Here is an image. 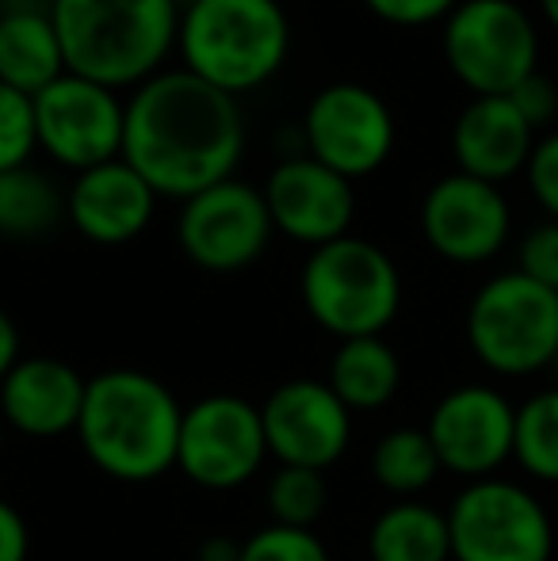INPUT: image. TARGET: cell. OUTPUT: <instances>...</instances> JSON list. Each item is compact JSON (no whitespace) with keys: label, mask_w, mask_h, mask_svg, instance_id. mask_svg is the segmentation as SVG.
Instances as JSON below:
<instances>
[{"label":"cell","mask_w":558,"mask_h":561,"mask_svg":"<svg viewBox=\"0 0 558 561\" xmlns=\"http://www.w3.org/2000/svg\"><path fill=\"white\" fill-rule=\"evenodd\" d=\"M31 558V531L20 508L0 501V561H27Z\"/></svg>","instance_id":"cell-33"},{"label":"cell","mask_w":558,"mask_h":561,"mask_svg":"<svg viewBox=\"0 0 558 561\" xmlns=\"http://www.w3.org/2000/svg\"><path fill=\"white\" fill-rule=\"evenodd\" d=\"M123 130H127L123 92L89 77L61 73L50 89L35 96L38 153H46L73 176L123 157Z\"/></svg>","instance_id":"cell-11"},{"label":"cell","mask_w":558,"mask_h":561,"mask_svg":"<svg viewBox=\"0 0 558 561\" xmlns=\"http://www.w3.org/2000/svg\"><path fill=\"white\" fill-rule=\"evenodd\" d=\"M306 153L344 180H364L390 161L398 123L390 104L360 81H333L318 89L303 115Z\"/></svg>","instance_id":"cell-10"},{"label":"cell","mask_w":558,"mask_h":561,"mask_svg":"<svg viewBox=\"0 0 558 561\" xmlns=\"http://www.w3.org/2000/svg\"><path fill=\"white\" fill-rule=\"evenodd\" d=\"M509 100L516 104V112L528 118L536 134L544 130L547 123H555V115H558V84L544 73V69H536L528 81L516 84V89L509 92Z\"/></svg>","instance_id":"cell-32"},{"label":"cell","mask_w":558,"mask_h":561,"mask_svg":"<svg viewBox=\"0 0 558 561\" xmlns=\"http://www.w3.org/2000/svg\"><path fill=\"white\" fill-rule=\"evenodd\" d=\"M516 272H524L528 279L558 290V222L555 218H547L544 226H536L521 241V252H516Z\"/></svg>","instance_id":"cell-29"},{"label":"cell","mask_w":558,"mask_h":561,"mask_svg":"<svg viewBox=\"0 0 558 561\" xmlns=\"http://www.w3.org/2000/svg\"><path fill=\"white\" fill-rule=\"evenodd\" d=\"M261 405L238 393H207L184 405L176 470L207 493H230L261 473L269 462Z\"/></svg>","instance_id":"cell-9"},{"label":"cell","mask_w":558,"mask_h":561,"mask_svg":"<svg viewBox=\"0 0 558 561\" xmlns=\"http://www.w3.org/2000/svg\"><path fill=\"white\" fill-rule=\"evenodd\" d=\"M326 382L349 413H379L402 390V359L383 336L341 340L329 359Z\"/></svg>","instance_id":"cell-21"},{"label":"cell","mask_w":558,"mask_h":561,"mask_svg":"<svg viewBox=\"0 0 558 561\" xmlns=\"http://www.w3.org/2000/svg\"><path fill=\"white\" fill-rule=\"evenodd\" d=\"M200 561H241V542L230 535H210L200 542Z\"/></svg>","instance_id":"cell-35"},{"label":"cell","mask_w":558,"mask_h":561,"mask_svg":"<svg viewBox=\"0 0 558 561\" xmlns=\"http://www.w3.org/2000/svg\"><path fill=\"white\" fill-rule=\"evenodd\" d=\"M459 0H364V8L375 20L390 23V27H429V23H444L455 12Z\"/></svg>","instance_id":"cell-30"},{"label":"cell","mask_w":558,"mask_h":561,"mask_svg":"<svg viewBox=\"0 0 558 561\" xmlns=\"http://www.w3.org/2000/svg\"><path fill=\"white\" fill-rule=\"evenodd\" d=\"M452 561H551L555 527L524 485L505 478L470 481L447 508Z\"/></svg>","instance_id":"cell-8"},{"label":"cell","mask_w":558,"mask_h":561,"mask_svg":"<svg viewBox=\"0 0 558 561\" xmlns=\"http://www.w3.org/2000/svg\"><path fill=\"white\" fill-rule=\"evenodd\" d=\"M539 15L558 31V0H539Z\"/></svg>","instance_id":"cell-36"},{"label":"cell","mask_w":558,"mask_h":561,"mask_svg":"<svg viewBox=\"0 0 558 561\" xmlns=\"http://www.w3.org/2000/svg\"><path fill=\"white\" fill-rule=\"evenodd\" d=\"M372 561H452L447 512L424 501H395L375 516L367 531Z\"/></svg>","instance_id":"cell-22"},{"label":"cell","mask_w":558,"mask_h":561,"mask_svg":"<svg viewBox=\"0 0 558 561\" xmlns=\"http://www.w3.org/2000/svg\"><path fill=\"white\" fill-rule=\"evenodd\" d=\"M269 455L280 466L321 470L337 466L352 444V413L326 378H291L261 405Z\"/></svg>","instance_id":"cell-15"},{"label":"cell","mask_w":558,"mask_h":561,"mask_svg":"<svg viewBox=\"0 0 558 561\" xmlns=\"http://www.w3.org/2000/svg\"><path fill=\"white\" fill-rule=\"evenodd\" d=\"M467 344L493 375H536L558 355V290L501 272L475 290L467 310Z\"/></svg>","instance_id":"cell-6"},{"label":"cell","mask_w":558,"mask_h":561,"mask_svg":"<svg viewBox=\"0 0 558 561\" xmlns=\"http://www.w3.org/2000/svg\"><path fill=\"white\" fill-rule=\"evenodd\" d=\"M20 359H23L20 355V329H15V321L0 310V382L12 375V367Z\"/></svg>","instance_id":"cell-34"},{"label":"cell","mask_w":558,"mask_h":561,"mask_svg":"<svg viewBox=\"0 0 558 561\" xmlns=\"http://www.w3.org/2000/svg\"><path fill=\"white\" fill-rule=\"evenodd\" d=\"M176 54L180 69L241 100L287 66L291 20L280 0H187Z\"/></svg>","instance_id":"cell-4"},{"label":"cell","mask_w":558,"mask_h":561,"mask_svg":"<svg viewBox=\"0 0 558 561\" xmlns=\"http://www.w3.org/2000/svg\"><path fill=\"white\" fill-rule=\"evenodd\" d=\"M272 237H276V226H272L264 192L238 176L180 203V252L210 275H234L253 267L269 252Z\"/></svg>","instance_id":"cell-12"},{"label":"cell","mask_w":558,"mask_h":561,"mask_svg":"<svg viewBox=\"0 0 558 561\" xmlns=\"http://www.w3.org/2000/svg\"><path fill=\"white\" fill-rule=\"evenodd\" d=\"M329 504V485L321 470H306V466H276L264 485V508H269L272 524L280 527H306L314 531Z\"/></svg>","instance_id":"cell-25"},{"label":"cell","mask_w":558,"mask_h":561,"mask_svg":"<svg viewBox=\"0 0 558 561\" xmlns=\"http://www.w3.org/2000/svg\"><path fill=\"white\" fill-rule=\"evenodd\" d=\"M513 458L532 478L558 481V390H539L516 409Z\"/></svg>","instance_id":"cell-26"},{"label":"cell","mask_w":558,"mask_h":561,"mask_svg":"<svg viewBox=\"0 0 558 561\" xmlns=\"http://www.w3.org/2000/svg\"><path fill=\"white\" fill-rule=\"evenodd\" d=\"M524 176H528L532 195H536V203L547 210V218L558 222V130L544 134V138L536 141Z\"/></svg>","instance_id":"cell-31"},{"label":"cell","mask_w":558,"mask_h":561,"mask_svg":"<svg viewBox=\"0 0 558 561\" xmlns=\"http://www.w3.org/2000/svg\"><path fill=\"white\" fill-rule=\"evenodd\" d=\"M89 378L66 359L54 355H27L0 382V416L12 432L27 439L77 436Z\"/></svg>","instance_id":"cell-18"},{"label":"cell","mask_w":558,"mask_h":561,"mask_svg":"<svg viewBox=\"0 0 558 561\" xmlns=\"http://www.w3.org/2000/svg\"><path fill=\"white\" fill-rule=\"evenodd\" d=\"M444 470L424 428H390L372 450V478L398 501H418V493Z\"/></svg>","instance_id":"cell-24"},{"label":"cell","mask_w":558,"mask_h":561,"mask_svg":"<svg viewBox=\"0 0 558 561\" xmlns=\"http://www.w3.org/2000/svg\"><path fill=\"white\" fill-rule=\"evenodd\" d=\"M440 50L470 96H509L539 69V31L516 0H459Z\"/></svg>","instance_id":"cell-7"},{"label":"cell","mask_w":558,"mask_h":561,"mask_svg":"<svg viewBox=\"0 0 558 561\" xmlns=\"http://www.w3.org/2000/svg\"><path fill=\"white\" fill-rule=\"evenodd\" d=\"M424 432L444 470L467 481L498 478L501 466L513 458L516 409L501 390L470 382L436 401Z\"/></svg>","instance_id":"cell-14"},{"label":"cell","mask_w":558,"mask_h":561,"mask_svg":"<svg viewBox=\"0 0 558 561\" xmlns=\"http://www.w3.org/2000/svg\"><path fill=\"white\" fill-rule=\"evenodd\" d=\"M157 192L123 157L77 172L66 187V222L92 244H130L157 215Z\"/></svg>","instance_id":"cell-17"},{"label":"cell","mask_w":558,"mask_h":561,"mask_svg":"<svg viewBox=\"0 0 558 561\" xmlns=\"http://www.w3.org/2000/svg\"><path fill=\"white\" fill-rule=\"evenodd\" d=\"M35 153V100L0 84V172L23 169Z\"/></svg>","instance_id":"cell-27"},{"label":"cell","mask_w":558,"mask_h":561,"mask_svg":"<svg viewBox=\"0 0 558 561\" xmlns=\"http://www.w3.org/2000/svg\"><path fill=\"white\" fill-rule=\"evenodd\" d=\"M298 295L318 329L341 340L383 336L402 310V272L367 237H341L306 256Z\"/></svg>","instance_id":"cell-5"},{"label":"cell","mask_w":558,"mask_h":561,"mask_svg":"<svg viewBox=\"0 0 558 561\" xmlns=\"http://www.w3.org/2000/svg\"><path fill=\"white\" fill-rule=\"evenodd\" d=\"M551 367H555V370H558V355H555V363H551Z\"/></svg>","instance_id":"cell-38"},{"label":"cell","mask_w":558,"mask_h":561,"mask_svg":"<svg viewBox=\"0 0 558 561\" xmlns=\"http://www.w3.org/2000/svg\"><path fill=\"white\" fill-rule=\"evenodd\" d=\"M66 69L50 12H0V84L35 100Z\"/></svg>","instance_id":"cell-20"},{"label":"cell","mask_w":558,"mask_h":561,"mask_svg":"<svg viewBox=\"0 0 558 561\" xmlns=\"http://www.w3.org/2000/svg\"><path fill=\"white\" fill-rule=\"evenodd\" d=\"M241 561H333L318 531L269 524L241 542Z\"/></svg>","instance_id":"cell-28"},{"label":"cell","mask_w":558,"mask_h":561,"mask_svg":"<svg viewBox=\"0 0 558 561\" xmlns=\"http://www.w3.org/2000/svg\"><path fill=\"white\" fill-rule=\"evenodd\" d=\"M66 222V187L50 172L23 164L0 172V237L38 241Z\"/></svg>","instance_id":"cell-23"},{"label":"cell","mask_w":558,"mask_h":561,"mask_svg":"<svg viewBox=\"0 0 558 561\" xmlns=\"http://www.w3.org/2000/svg\"><path fill=\"white\" fill-rule=\"evenodd\" d=\"M184 405L161 378L135 367H112L89 378L77 439L100 473L127 485L176 470Z\"/></svg>","instance_id":"cell-2"},{"label":"cell","mask_w":558,"mask_h":561,"mask_svg":"<svg viewBox=\"0 0 558 561\" xmlns=\"http://www.w3.org/2000/svg\"><path fill=\"white\" fill-rule=\"evenodd\" d=\"M536 141L539 134L509 96H470L452 126L455 172L501 187L528 169Z\"/></svg>","instance_id":"cell-19"},{"label":"cell","mask_w":558,"mask_h":561,"mask_svg":"<svg viewBox=\"0 0 558 561\" xmlns=\"http://www.w3.org/2000/svg\"><path fill=\"white\" fill-rule=\"evenodd\" d=\"M246 157L241 100L210 89L187 69H161L127 96L123 161L157 199H192L238 176Z\"/></svg>","instance_id":"cell-1"},{"label":"cell","mask_w":558,"mask_h":561,"mask_svg":"<svg viewBox=\"0 0 558 561\" xmlns=\"http://www.w3.org/2000/svg\"><path fill=\"white\" fill-rule=\"evenodd\" d=\"M4 439H8V424H4V416H0V455H4Z\"/></svg>","instance_id":"cell-37"},{"label":"cell","mask_w":558,"mask_h":561,"mask_svg":"<svg viewBox=\"0 0 558 561\" xmlns=\"http://www.w3.org/2000/svg\"><path fill=\"white\" fill-rule=\"evenodd\" d=\"M421 233L440 260L475 267L505 249L513 233V210L498 184L452 172L424 192Z\"/></svg>","instance_id":"cell-13"},{"label":"cell","mask_w":558,"mask_h":561,"mask_svg":"<svg viewBox=\"0 0 558 561\" xmlns=\"http://www.w3.org/2000/svg\"><path fill=\"white\" fill-rule=\"evenodd\" d=\"M264 203H269L272 226L280 237L306 249H321L352 233L356 218V187L341 172L326 169L310 153L280 161L264 180Z\"/></svg>","instance_id":"cell-16"},{"label":"cell","mask_w":558,"mask_h":561,"mask_svg":"<svg viewBox=\"0 0 558 561\" xmlns=\"http://www.w3.org/2000/svg\"><path fill=\"white\" fill-rule=\"evenodd\" d=\"M180 0H54L66 69L115 92H135L169 69L180 38Z\"/></svg>","instance_id":"cell-3"}]
</instances>
